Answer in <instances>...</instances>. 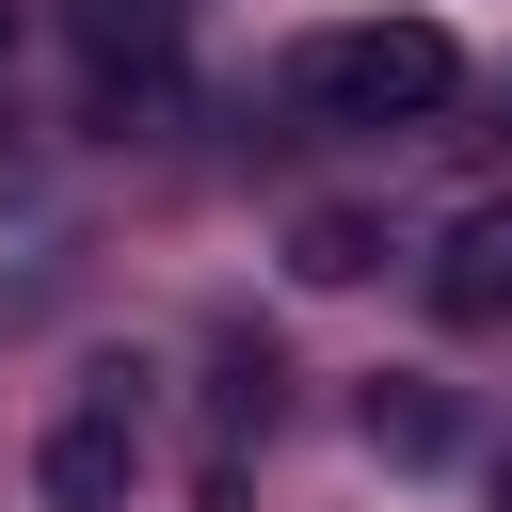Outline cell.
<instances>
[{"label": "cell", "mask_w": 512, "mask_h": 512, "mask_svg": "<svg viewBox=\"0 0 512 512\" xmlns=\"http://www.w3.org/2000/svg\"><path fill=\"white\" fill-rule=\"evenodd\" d=\"M288 96H304L320 128H432V112L464 96V48H448L432 16H336V32L288 48Z\"/></svg>", "instance_id": "1"}, {"label": "cell", "mask_w": 512, "mask_h": 512, "mask_svg": "<svg viewBox=\"0 0 512 512\" xmlns=\"http://www.w3.org/2000/svg\"><path fill=\"white\" fill-rule=\"evenodd\" d=\"M128 464H144V368H80V400L32 448V496L48 512H128Z\"/></svg>", "instance_id": "2"}, {"label": "cell", "mask_w": 512, "mask_h": 512, "mask_svg": "<svg viewBox=\"0 0 512 512\" xmlns=\"http://www.w3.org/2000/svg\"><path fill=\"white\" fill-rule=\"evenodd\" d=\"M448 320H512V192H480L464 224H448Z\"/></svg>", "instance_id": "3"}, {"label": "cell", "mask_w": 512, "mask_h": 512, "mask_svg": "<svg viewBox=\"0 0 512 512\" xmlns=\"http://www.w3.org/2000/svg\"><path fill=\"white\" fill-rule=\"evenodd\" d=\"M288 272H304V288H352V272H384V224H368V208H304V224H288Z\"/></svg>", "instance_id": "4"}, {"label": "cell", "mask_w": 512, "mask_h": 512, "mask_svg": "<svg viewBox=\"0 0 512 512\" xmlns=\"http://www.w3.org/2000/svg\"><path fill=\"white\" fill-rule=\"evenodd\" d=\"M368 448H384V464H432V448H448V400H432V384H368Z\"/></svg>", "instance_id": "5"}, {"label": "cell", "mask_w": 512, "mask_h": 512, "mask_svg": "<svg viewBox=\"0 0 512 512\" xmlns=\"http://www.w3.org/2000/svg\"><path fill=\"white\" fill-rule=\"evenodd\" d=\"M0 48H16V0H0Z\"/></svg>", "instance_id": "6"}, {"label": "cell", "mask_w": 512, "mask_h": 512, "mask_svg": "<svg viewBox=\"0 0 512 512\" xmlns=\"http://www.w3.org/2000/svg\"><path fill=\"white\" fill-rule=\"evenodd\" d=\"M496 512H512V464H496Z\"/></svg>", "instance_id": "7"}]
</instances>
